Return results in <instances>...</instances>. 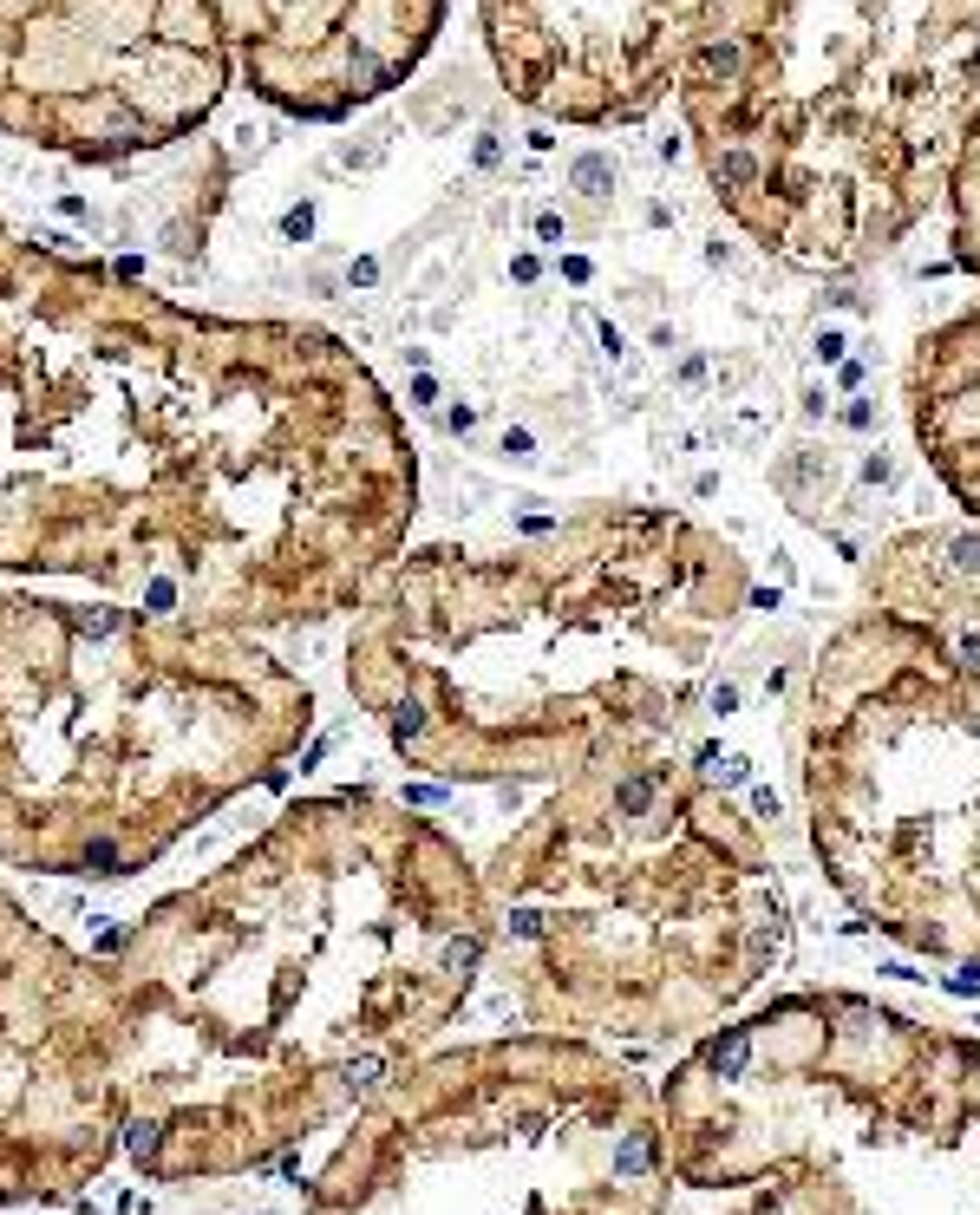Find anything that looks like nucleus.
I'll use <instances>...</instances> for the list:
<instances>
[{"label":"nucleus","instance_id":"f257e3e1","mask_svg":"<svg viewBox=\"0 0 980 1215\" xmlns=\"http://www.w3.org/2000/svg\"><path fill=\"white\" fill-rule=\"evenodd\" d=\"M125 1033L46 947L0 928V1203L86 1183L118 1111Z\"/></svg>","mask_w":980,"mask_h":1215},{"label":"nucleus","instance_id":"f03ea898","mask_svg":"<svg viewBox=\"0 0 980 1215\" xmlns=\"http://www.w3.org/2000/svg\"><path fill=\"white\" fill-rule=\"evenodd\" d=\"M745 1066H752V1026H732V1033H719L706 1046V1072L712 1079H745Z\"/></svg>","mask_w":980,"mask_h":1215},{"label":"nucleus","instance_id":"7ed1b4c3","mask_svg":"<svg viewBox=\"0 0 980 1215\" xmlns=\"http://www.w3.org/2000/svg\"><path fill=\"white\" fill-rule=\"evenodd\" d=\"M647 804H654V778H621L614 785V810L621 817H641Z\"/></svg>","mask_w":980,"mask_h":1215},{"label":"nucleus","instance_id":"20e7f679","mask_svg":"<svg viewBox=\"0 0 980 1215\" xmlns=\"http://www.w3.org/2000/svg\"><path fill=\"white\" fill-rule=\"evenodd\" d=\"M758 177V164H752V150H725L719 157V183H732V190H745Z\"/></svg>","mask_w":980,"mask_h":1215},{"label":"nucleus","instance_id":"39448f33","mask_svg":"<svg viewBox=\"0 0 980 1215\" xmlns=\"http://www.w3.org/2000/svg\"><path fill=\"white\" fill-rule=\"evenodd\" d=\"M79 863H86L92 876H118V863H125V856H118V843H112V836H99V843H86V856H79Z\"/></svg>","mask_w":980,"mask_h":1215},{"label":"nucleus","instance_id":"423d86ee","mask_svg":"<svg viewBox=\"0 0 980 1215\" xmlns=\"http://www.w3.org/2000/svg\"><path fill=\"white\" fill-rule=\"evenodd\" d=\"M419 732H425V706H412V699H406V706H393V739H399V745H412Z\"/></svg>","mask_w":980,"mask_h":1215},{"label":"nucleus","instance_id":"0eeeda50","mask_svg":"<svg viewBox=\"0 0 980 1215\" xmlns=\"http://www.w3.org/2000/svg\"><path fill=\"white\" fill-rule=\"evenodd\" d=\"M739 59H745V53H739L732 39H719V46H706V53H700L706 72H739Z\"/></svg>","mask_w":980,"mask_h":1215},{"label":"nucleus","instance_id":"6e6552de","mask_svg":"<svg viewBox=\"0 0 980 1215\" xmlns=\"http://www.w3.org/2000/svg\"><path fill=\"white\" fill-rule=\"evenodd\" d=\"M575 183H582L588 196H601V183H608V164H601V157H582V164H575Z\"/></svg>","mask_w":980,"mask_h":1215},{"label":"nucleus","instance_id":"1a4fd4ad","mask_svg":"<svg viewBox=\"0 0 980 1215\" xmlns=\"http://www.w3.org/2000/svg\"><path fill=\"white\" fill-rule=\"evenodd\" d=\"M543 928H550V922H543L537 909H510V935H517V942H537Z\"/></svg>","mask_w":980,"mask_h":1215},{"label":"nucleus","instance_id":"9d476101","mask_svg":"<svg viewBox=\"0 0 980 1215\" xmlns=\"http://www.w3.org/2000/svg\"><path fill=\"white\" fill-rule=\"evenodd\" d=\"M948 555H955V569H961V575H980V537H955Z\"/></svg>","mask_w":980,"mask_h":1215},{"label":"nucleus","instance_id":"9b49d317","mask_svg":"<svg viewBox=\"0 0 980 1215\" xmlns=\"http://www.w3.org/2000/svg\"><path fill=\"white\" fill-rule=\"evenodd\" d=\"M504 451H510L517 464H530V458H537V438H530V431H504Z\"/></svg>","mask_w":980,"mask_h":1215},{"label":"nucleus","instance_id":"f8f14e48","mask_svg":"<svg viewBox=\"0 0 980 1215\" xmlns=\"http://www.w3.org/2000/svg\"><path fill=\"white\" fill-rule=\"evenodd\" d=\"M118 621H125V615H112V608H99V615L86 608V615H79V628H86V634H112Z\"/></svg>","mask_w":980,"mask_h":1215},{"label":"nucleus","instance_id":"ddd939ff","mask_svg":"<svg viewBox=\"0 0 980 1215\" xmlns=\"http://www.w3.org/2000/svg\"><path fill=\"white\" fill-rule=\"evenodd\" d=\"M712 712H719V719L739 712V686H712Z\"/></svg>","mask_w":980,"mask_h":1215},{"label":"nucleus","instance_id":"4468645a","mask_svg":"<svg viewBox=\"0 0 980 1215\" xmlns=\"http://www.w3.org/2000/svg\"><path fill=\"white\" fill-rule=\"evenodd\" d=\"M961 661H968V667H980V634H968V641H961Z\"/></svg>","mask_w":980,"mask_h":1215}]
</instances>
